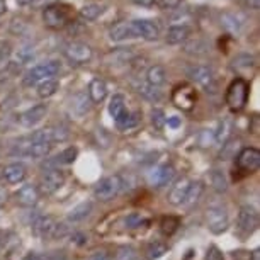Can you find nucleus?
<instances>
[{
	"mask_svg": "<svg viewBox=\"0 0 260 260\" xmlns=\"http://www.w3.org/2000/svg\"><path fill=\"white\" fill-rule=\"evenodd\" d=\"M73 16V7L68 4H51L43 12V21L48 27L60 29L65 27Z\"/></svg>",
	"mask_w": 260,
	"mask_h": 260,
	"instance_id": "f257e3e1",
	"label": "nucleus"
},
{
	"mask_svg": "<svg viewBox=\"0 0 260 260\" xmlns=\"http://www.w3.org/2000/svg\"><path fill=\"white\" fill-rule=\"evenodd\" d=\"M122 187H124V182H122L121 175H109V177L102 179L101 182H97V185L94 187V196L95 199L107 203V201L114 199L122 190Z\"/></svg>",
	"mask_w": 260,
	"mask_h": 260,
	"instance_id": "f03ea898",
	"label": "nucleus"
},
{
	"mask_svg": "<svg viewBox=\"0 0 260 260\" xmlns=\"http://www.w3.org/2000/svg\"><path fill=\"white\" fill-rule=\"evenodd\" d=\"M248 101V83L243 78H237L232 82L226 92V104L232 111L243 109Z\"/></svg>",
	"mask_w": 260,
	"mask_h": 260,
	"instance_id": "7ed1b4c3",
	"label": "nucleus"
},
{
	"mask_svg": "<svg viewBox=\"0 0 260 260\" xmlns=\"http://www.w3.org/2000/svg\"><path fill=\"white\" fill-rule=\"evenodd\" d=\"M58 72H60V65L56 61H48V63H41V65L34 67L32 70L27 72V75L24 77V85L32 87L38 85V83L50 80V78L56 77Z\"/></svg>",
	"mask_w": 260,
	"mask_h": 260,
	"instance_id": "20e7f679",
	"label": "nucleus"
},
{
	"mask_svg": "<svg viewBox=\"0 0 260 260\" xmlns=\"http://www.w3.org/2000/svg\"><path fill=\"white\" fill-rule=\"evenodd\" d=\"M206 223H208V228L211 233L219 235L223 232H226L228 228V213L223 206H211L206 213Z\"/></svg>",
	"mask_w": 260,
	"mask_h": 260,
	"instance_id": "39448f33",
	"label": "nucleus"
},
{
	"mask_svg": "<svg viewBox=\"0 0 260 260\" xmlns=\"http://www.w3.org/2000/svg\"><path fill=\"white\" fill-rule=\"evenodd\" d=\"M189 77L192 78L194 82H198L201 87H204L206 92H213L214 94L216 89H218V82H216L214 72L206 65H194L189 70Z\"/></svg>",
	"mask_w": 260,
	"mask_h": 260,
	"instance_id": "423d86ee",
	"label": "nucleus"
},
{
	"mask_svg": "<svg viewBox=\"0 0 260 260\" xmlns=\"http://www.w3.org/2000/svg\"><path fill=\"white\" fill-rule=\"evenodd\" d=\"M198 101V94H196L194 87H190L189 83H182V85L175 87L174 94H172V102L182 111H190L196 106Z\"/></svg>",
	"mask_w": 260,
	"mask_h": 260,
	"instance_id": "0eeeda50",
	"label": "nucleus"
},
{
	"mask_svg": "<svg viewBox=\"0 0 260 260\" xmlns=\"http://www.w3.org/2000/svg\"><path fill=\"white\" fill-rule=\"evenodd\" d=\"M63 184H65V174H63L60 169H51L43 174L41 180H39V190L45 196H51V194H55Z\"/></svg>",
	"mask_w": 260,
	"mask_h": 260,
	"instance_id": "6e6552de",
	"label": "nucleus"
},
{
	"mask_svg": "<svg viewBox=\"0 0 260 260\" xmlns=\"http://www.w3.org/2000/svg\"><path fill=\"white\" fill-rule=\"evenodd\" d=\"M31 228H32V233L39 238H43V240L53 238L58 228V221L55 216H51V214H41L32 221Z\"/></svg>",
	"mask_w": 260,
	"mask_h": 260,
	"instance_id": "1a4fd4ad",
	"label": "nucleus"
},
{
	"mask_svg": "<svg viewBox=\"0 0 260 260\" xmlns=\"http://www.w3.org/2000/svg\"><path fill=\"white\" fill-rule=\"evenodd\" d=\"M237 224L243 233H253L258 226V213L252 206L245 204L238 209Z\"/></svg>",
	"mask_w": 260,
	"mask_h": 260,
	"instance_id": "9d476101",
	"label": "nucleus"
},
{
	"mask_svg": "<svg viewBox=\"0 0 260 260\" xmlns=\"http://www.w3.org/2000/svg\"><path fill=\"white\" fill-rule=\"evenodd\" d=\"M235 158H237L238 169L248 174L257 172L260 167V151L257 148H242Z\"/></svg>",
	"mask_w": 260,
	"mask_h": 260,
	"instance_id": "9b49d317",
	"label": "nucleus"
},
{
	"mask_svg": "<svg viewBox=\"0 0 260 260\" xmlns=\"http://www.w3.org/2000/svg\"><path fill=\"white\" fill-rule=\"evenodd\" d=\"M190 184H192V180L187 179V177L179 179L177 182L170 187L169 196H167V201H169L172 206H182L184 201H185V196H187V192H189Z\"/></svg>",
	"mask_w": 260,
	"mask_h": 260,
	"instance_id": "f8f14e48",
	"label": "nucleus"
},
{
	"mask_svg": "<svg viewBox=\"0 0 260 260\" xmlns=\"http://www.w3.org/2000/svg\"><path fill=\"white\" fill-rule=\"evenodd\" d=\"M174 175L175 170L172 165H158L151 172H148V182L153 187H164V185H167L174 179Z\"/></svg>",
	"mask_w": 260,
	"mask_h": 260,
	"instance_id": "ddd939ff",
	"label": "nucleus"
},
{
	"mask_svg": "<svg viewBox=\"0 0 260 260\" xmlns=\"http://www.w3.org/2000/svg\"><path fill=\"white\" fill-rule=\"evenodd\" d=\"M48 112V107L46 104H36L32 107H29L27 111H24L21 116H19V122L24 126V127H32L36 126L38 122H41L45 119Z\"/></svg>",
	"mask_w": 260,
	"mask_h": 260,
	"instance_id": "4468645a",
	"label": "nucleus"
},
{
	"mask_svg": "<svg viewBox=\"0 0 260 260\" xmlns=\"http://www.w3.org/2000/svg\"><path fill=\"white\" fill-rule=\"evenodd\" d=\"M67 56L70 61L82 65V63H87L92 58V50L85 43H73L67 48Z\"/></svg>",
	"mask_w": 260,
	"mask_h": 260,
	"instance_id": "2eb2a0df",
	"label": "nucleus"
},
{
	"mask_svg": "<svg viewBox=\"0 0 260 260\" xmlns=\"http://www.w3.org/2000/svg\"><path fill=\"white\" fill-rule=\"evenodd\" d=\"M26 175H27V169H26V165L21 164V161H16V164L7 165L6 169L2 170V177L6 179L7 184H11V185L24 182Z\"/></svg>",
	"mask_w": 260,
	"mask_h": 260,
	"instance_id": "dca6fc26",
	"label": "nucleus"
},
{
	"mask_svg": "<svg viewBox=\"0 0 260 260\" xmlns=\"http://www.w3.org/2000/svg\"><path fill=\"white\" fill-rule=\"evenodd\" d=\"M16 199H17V204L24 206V208H31L38 203L39 199V190L36 185L32 184H26L22 185L21 189L16 192Z\"/></svg>",
	"mask_w": 260,
	"mask_h": 260,
	"instance_id": "f3484780",
	"label": "nucleus"
},
{
	"mask_svg": "<svg viewBox=\"0 0 260 260\" xmlns=\"http://www.w3.org/2000/svg\"><path fill=\"white\" fill-rule=\"evenodd\" d=\"M136 31V36L138 38H145V39H156L158 38V26L151 21H146V19H136V21L131 22Z\"/></svg>",
	"mask_w": 260,
	"mask_h": 260,
	"instance_id": "a211bd4d",
	"label": "nucleus"
},
{
	"mask_svg": "<svg viewBox=\"0 0 260 260\" xmlns=\"http://www.w3.org/2000/svg\"><path fill=\"white\" fill-rule=\"evenodd\" d=\"M109 38H111V41H114V43H122V41H127V39H135L138 36H136L133 24L121 22V24H117V26H114L111 29Z\"/></svg>",
	"mask_w": 260,
	"mask_h": 260,
	"instance_id": "6ab92c4d",
	"label": "nucleus"
},
{
	"mask_svg": "<svg viewBox=\"0 0 260 260\" xmlns=\"http://www.w3.org/2000/svg\"><path fill=\"white\" fill-rule=\"evenodd\" d=\"M189 36L190 29L185 24H175V26H170L169 31H167V43L169 45H180Z\"/></svg>",
	"mask_w": 260,
	"mask_h": 260,
	"instance_id": "aec40b11",
	"label": "nucleus"
},
{
	"mask_svg": "<svg viewBox=\"0 0 260 260\" xmlns=\"http://www.w3.org/2000/svg\"><path fill=\"white\" fill-rule=\"evenodd\" d=\"M92 209H94V204H92L90 201H83V203L77 204L75 208L70 209V213H68V221L70 223L83 221V219H87L90 216Z\"/></svg>",
	"mask_w": 260,
	"mask_h": 260,
	"instance_id": "412c9836",
	"label": "nucleus"
},
{
	"mask_svg": "<svg viewBox=\"0 0 260 260\" xmlns=\"http://www.w3.org/2000/svg\"><path fill=\"white\" fill-rule=\"evenodd\" d=\"M70 107H72V112L77 117L85 116L87 112H89V109H90V99H89V95H87L85 92H78L77 95H73Z\"/></svg>",
	"mask_w": 260,
	"mask_h": 260,
	"instance_id": "4be33fe9",
	"label": "nucleus"
},
{
	"mask_svg": "<svg viewBox=\"0 0 260 260\" xmlns=\"http://www.w3.org/2000/svg\"><path fill=\"white\" fill-rule=\"evenodd\" d=\"M107 97V85L101 78H94L89 85V99L90 102H95V104H101Z\"/></svg>",
	"mask_w": 260,
	"mask_h": 260,
	"instance_id": "5701e85b",
	"label": "nucleus"
},
{
	"mask_svg": "<svg viewBox=\"0 0 260 260\" xmlns=\"http://www.w3.org/2000/svg\"><path fill=\"white\" fill-rule=\"evenodd\" d=\"M24 140L27 141V151H26V158H43L51 151L50 143H31L27 140V136H24Z\"/></svg>",
	"mask_w": 260,
	"mask_h": 260,
	"instance_id": "b1692460",
	"label": "nucleus"
},
{
	"mask_svg": "<svg viewBox=\"0 0 260 260\" xmlns=\"http://www.w3.org/2000/svg\"><path fill=\"white\" fill-rule=\"evenodd\" d=\"M165 78H167V72H165V68L161 65L150 67L148 72H146V83H150V85H153V87L164 85Z\"/></svg>",
	"mask_w": 260,
	"mask_h": 260,
	"instance_id": "393cba45",
	"label": "nucleus"
},
{
	"mask_svg": "<svg viewBox=\"0 0 260 260\" xmlns=\"http://www.w3.org/2000/svg\"><path fill=\"white\" fill-rule=\"evenodd\" d=\"M140 117H141L140 112H129V111H126L124 114H122V116L119 117V119L116 121V126L119 127L121 131L133 129V127L138 126Z\"/></svg>",
	"mask_w": 260,
	"mask_h": 260,
	"instance_id": "a878e982",
	"label": "nucleus"
},
{
	"mask_svg": "<svg viewBox=\"0 0 260 260\" xmlns=\"http://www.w3.org/2000/svg\"><path fill=\"white\" fill-rule=\"evenodd\" d=\"M136 92L150 102H160L161 101V90L158 89V87L150 85V83H140V85L136 87Z\"/></svg>",
	"mask_w": 260,
	"mask_h": 260,
	"instance_id": "bb28decb",
	"label": "nucleus"
},
{
	"mask_svg": "<svg viewBox=\"0 0 260 260\" xmlns=\"http://www.w3.org/2000/svg\"><path fill=\"white\" fill-rule=\"evenodd\" d=\"M58 90H60V82L55 80V78H50V80L38 83V95L41 97V99H48V97L55 95Z\"/></svg>",
	"mask_w": 260,
	"mask_h": 260,
	"instance_id": "cd10ccee",
	"label": "nucleus"
},
{
	"mask_svg": "<svg viewBox=\"0 0 260 260\" xmlns=\"http://www.w3.org/2000/svg\"><path fill=\"white\" fill-rule=\"evenodd\" d=\"M203 192H204V184L199 182V180H198V182H192V184H190L189 192H187V196H185V201H184L182 206H185V208H190V206H194L201 199Z\"/></svg>",
	"mask_w": 260,
	"mask_h": 260,
	"instance_id": "c85d7f7f",
	"label": "nucleus"
},
{
	"mask_svg": "<svg viewBox=\"0 0 260 260\" xmlns=\"http://www.w3.org/2000/svg\"><path fill=\"white\" fill-rule=\"evenodd\" d=\"M167 250H169V247H167L164 242L155 240V242L148 243V247H146V250H145V255L148 260H158L160 257H164V255L167 253Z\"/></svg>",
	"mask_w": 260,
	"mask_h": 260,
	"instance_id": "c756f323",
	"label": "nucleus"
},
{
	"mask_svg": "<svg viewBox=\"0 0 260 260\" xmlns=\"http://www.w3.org/2000/svg\"><path fill=\"white\" fill-rule=\"evenodd\" d=\"M180 226V219L175 218V216H164L160 219V232L165 235V237H172Z\"/></svg>",
	"mask_w": 260,
	"mask_h": 260,
	"instance_id": "7c9ffc66",
	"label": "nucleus"
},
{
	"mask_svg": "<svg viewBox=\"0 0 260 260\" xmlns=\"http://www.w3.org/2000/svg\"><path fill=\"white\" fill-rule=\"evenodd\" d=\"M126 112V101L121 94H116L109 102V114L114 117V121H117L119 117Z\"/></svg>",
	"mask_w": 260,
	"mask_h": 260,
	"instance_id": "2f4dec72",
	"label": "nucleus"
},
{
	"mask_svg": "<svg viewBox=\"0 0 260 260\" xmlns=\"http://www.w3.org/2000/svg\"><path fill=\"white\" fill-rule=\"evenodd\" d=\"M211 185L218 194H223L228 190V179L221 170H213L211 172Z\"/></svg>",
	"mask_w": 260,
	"mask_h": 260,
	"instance_id": "473e14b6",
	"label": "nucleus"
},
{
	"mask_svg": "<svg viewBox=\"0 0 260 260\" xmlns=\"http://www.w3.org/2000/svg\"><path fill=\"white\" fill-rule=\"evenodd\" d=\"M240 145H242V140L240 138H233V140L224 141L223 150H221V160L235 158L237 153H240Z\"/></svg>",
	"mask_w": 260,
	"mask_h": 260,
	"instance_id": "72a5a7b5",
	"label": "nucleus"
},
{
	"mask_svg": "<svg viewBox=\"0 0 260 260\" xmlns=\"http://www.w3.org/2000/svg\"><path fill=\"white\" fill-rule=\"evenodd\" d=\"M184 51L192 53V55H204L208 51V45H206L203 39H190V41L184 45Z\"/></svg>",
	"mask_w": 260,
	"mask_h": 260,
	"instance_id": "f704fd0d",
	"label": "nucleus"
},
{
	"mask_svg": "<svg viewBox=\"0 0 260 260\" xmlns=\"http://www.w3.org/2000/svg\"><path fill=\"white\" fill-rule=\"evenodd\" d=\"M230 135H232V121L230 119H224L219 122V126H218V131L214 133V141H218V143H224L228 138H230Z\"/></svg>",
	"mask_w": 260,
	"mask_h": 260,
	"instance_id": "c9c22d12",
	"label": "nucleus"
},
{
	"mask_svg": "<svg viewBox=\"0 0 260 260\" xmlns=\"http://www.w3.org/2000/svg\"><path fill=\"white\" fill-rule=\"evenodd\" d=\"M102 14V7L99 4H87L80 9V16L85 19V21H95Z\"/></svg>",
	"mask_w": 260,
	"mask_h": 260,
	"instance_id": "e433bc0d",
	"label": "nucleus"
},
{
	"mask_svg": "<svg viewBox=\"0 0 260 260\" xmlns=\"http://www.w3.org/2000/svg\"><path fill=\"white\" fill-rule=\"evenodd\" d=\"M133 56V53H131L129 50H126V48H121V50H116L107 55V60H109L111 63H126L129 58Z\"/></svg>",
	"mask_w": 260,
	"mask_h": 260,
	"instance_id": "4c0bfd02",
	"label": "nucleus"
},
{
	"mask_svg": "<svg viewBox=\"0 0 260 260\" xmlns=\"http://www.w3.org/2000/svg\"><path fill=\"white\" fill-rule=\"evenodd\" d=\"M77 155H78V150L75 148V146H70V148H67L65 151H61V155H58L56 160H58V164L70 165V164H73V161H75Z\"/></svg>",
	"mask_w": 260,
	"mask_h": 260,
	"instance_id": "58836bf2",
	"label": "nucleus"
},
{
	"mask_svg": "<svg viewBox=\"0 0 260 260\" xmlns=\"http://www.w3.org/2000/svg\"><path fill=\"white\" fill-rule=\"evenodd\" d=\"M221 22H223V27L226 29V31L238 32L240 22H238V19L233 16V14H223V16H221Z\"/></svg>",
	"mask_w": 260,
	"mask_h": 260,
	"instance_id": "ea45409f",
	"label": "nucleus"
},
{
	"mask_svg": "<svg viewBox=\"0 0 260 260\" xmlns=\"http://www.w3.org/2000/svg\"><path fill=\"white\" fill-rule=\"evenodd\" d=\"M51 129V141L53 143H63L68 140V129L63 126H53Z\"/></svg>",
	"mask_w": 260,
	"mask_h": 260,
	"instance_id": "a19ab883",
	"label": "nucleus"
},
{
	"mask_svg": "<svg viewBox=\"0 0 260 260\" xmlns=\"http://www.w3.org/2000/svg\"><path fill=\"white\" fill-rule=\"evenodd\" d=\"M136 250L133 247H129V245H126V247H121L117 250L116 253V260H136Z\"/></svg>",
	"mask_w": 260,
	"mask_h": 260,
	"instance_id": "79ce46f5",
	"label": "nucleus"
},
{
	"mask_svg": "<svg viewBox=\"0 0 260 260\" xmlns=\"http://www.w3.org/2000/svg\"><path fill=\"white\" fill-rule=\"evenodd\" d=\"M143 223H146V218L141 213H131L126 218V226L127 228H140Z\"/></svg>",
	"mask_w": 260,
	"mask_h": 260,
	"instance_id": "37998d69",
	"label": "nucleus"
},
{
	"mask_svg": "<svg viewBox=\"0 0 260 260\" xmlns=\"http://www.w3.org/2000/svg\"><path fill=\"white\" fill-rule=\"evenodd\" d=\"M151 122H153V126L156 127V129H161V127H164V124L167 122L164 111L155 109L153 112H151Z\"/></svg>",
	"mask_w": 260,
	"mask_h": 260,
	"instance_id": "c03bdc74",
	"label": "nucleus"
},
{
	"mask_svg": "<svg viewBox=\"0 0 260 260\" xmlns=\"http://www.w3.org/2000/svg\"><path fill=\"white\" fill-rule=\"evenodd\" d=\"M204 260H224V255H223L221 250L216 247V245H211V247L208 248V252H206Z\"/></svg>",
	"mask_w": 260,
	"mask_h": 260,
	"instance_id": "a18cd8bd",
	"label": "nucleus"
},
{
	"mask_svg": "<svg viewBox=\"0 0 260 260\" xmlns=\"http://www.w3.org/2000/svg\"><path fill=\"white\" fill-rule=\"evenodd\" d=\"M155 4L164 11H174L180 6V0H155Z\"/></svg>",
	"mask_w": 260,
	"mask_h": 260,
	"instance_id": "49530a36",
	"label": "nucleus"
},
{
	"mask_svg": "<svg viewBox=\"0 0 260 260\" xmlns=\"http://www.w3.org/2000/svg\"><path fill=\"white\" fill-rule=\"evenodd\" d=\"M235 67H238V68L253 67V58L250 55H240L238 58H235Z\"/></svg>",
	"mask_w": 260,
	"mask_h": 260,
	"instance_id": "de8ad7c7",
	"label": "nucleus"
},
{
	"mask_svg": "<svg viewBox=\"0 0 260 260\" xmlns=\"http://www.w3.org/2000/svg\"><path fill=\"white\" fill-rule=\"evenodd\" d=\"M41 260H67L65 252H50L46 255H41Z\"/></svg>",
	"mask_w": 260,
	"mask_h": 260,
	"instance_id": "09e8293b",
	"label": "nucleus"
},
{
	"mask_svg": "<svg viewBox=\"0 0 260 260\" xmlns=\"http://www.w3.org/2000/svg\"><path fill=\"white\" fill-rule=\"evenodd\" d=\"M89 260H114V258H112L107 252H95L90 255Z\"/></svg>",
	"mask_w": 260,
	"mask_h": 260,
	"instance_id": "8fccbe9b",
	"label": "nucleus"
},
{
	"mask_svg": "<svg viewBox=\"0 0 260 260\" xmlns=\"http://www.w3.org/2000/svg\"><path fill=\"white\" fill-rule=\"evenodd\" d=\"M72 242L77 245H85L87 243V237L83 233H73L72 235Z\"/></svg>",
	"mask_w": 260,
	"mask_h": 260,
	"instance_id": "3c124183",
	"label": "nucleus"
},
{
	"mask_svg": "<svg viewBox=\"0 0 260 260\" xmlns=\"http://www.w3.org/2000/svg\"><path fill=\"white\" fill-rule=\"evenodd\" d=\"M133 4H136V6L140 7H151L155 6V0H131Z\"/></svg>",
	"mask_w": 260,
	"mask_h": 260,
	"instance_id": "603ef678",
	"label": "nucleus"
},
{
	"mask_svg": "<svg viewBox=\"0 0 260 260\" xmlns=\"http://www.w3.org/2000/svg\"><path fill=\"white\" fill-rule=\"evenodd\" d=\"M167 122H169L170 127H179L180 126V117L179 116H172V117L167 119Z\"/></svg>",
	"mask_w": 260,
	"mask_h": 260,
	"instance_id": "864d4df0",
	"label": "nucleus"
},
{
	"mask_svg": "<svg viewBox=\"0 0 260 260\" xmlns=\"http://www.w3.org/2000/svg\"><path fill=\"white\" fill-rule=\"evenodd\" d=\"M22 260H41V255L36 253V252H31V253H27Z\"/></svg>",
	"mask_w": 260,
	"mask_h": 260,
	"instance_id": "5fc2aeb1",
	"label": "nucleus"
},
{
	"mask_svg": "<svg viewBox=\"0 0 260 260\" xmlns=\"http://www.w3.org/2000/svg\"><path fill=\"white\" fill-rule=\"evenodd\" d=\"M248 6H250V9H253V11H258L260 0H248Z\"/></svg>",
	"mask_w": 260,
	"mask_h": 260,
	"instance_id": "6e6d98bb",
	"label": "nucleus"
},
{
	"mask_svg": "<svg viewBox=\"0 0 260 260\" xmlns=\"http://www.w3.org/2000/svg\"><path fill=\"white\" fill-rule=\"evenodd\" d=\"M250 260H260V252L258 248H255L252 253H250Z\"/></svg>",
	"mask_w": 260,
	"mask_h": 260,
	"instance_id": "4d7b16f0",
	"label": "nucleus"
},
{
	"mask_svg": "<svg viewBox=\"0 0 260 260\" xmlns=\"http://www.w3.org/2000/svg\"><path fill=\"white\" fill-rule=\"evenodd\" d=\"M252 131L255 135L258 133V117H253V127H252Z\"/></svg>",
	"mask_w": 260,
	"mask_h": 260,
	"instance_id": "13d9d810",
	"label": "nucleus"
},
{
	"mask_svg": "<svg viewBox=\"0 0 260 260\" xmlns=\"http://www.w3.org/2000/svg\"><path fill=\"white\" fill-rule=\"evenodd\" d=\"M17 2L21 4V6H32L36 0H17Z\"/></svg>",
	"mask_w": 260,
	"mask_h": 260,
	"instance_id": "bf43d9fd",
	"label": "nucleus"
},
{
	"mask_svg": "<svg viewBox=\"0 0 260 260\" xmlns=\"http://www.w3.org/2000/svg\"><path fill=\"white\" fill-rule=\"evenodd\" d=\"M4 245H6V238H4L2 235H0V250H2Z\"/></svg>",
	"mask_w": 260,
	"mask_h": 260,
	"instance_id": "052dcab7",
	"label": "nucleus"
}]
</instances>
